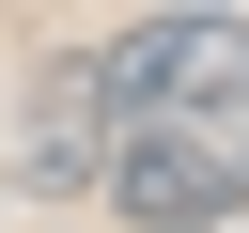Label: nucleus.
<instances>
[{"instance_id": "obj_1", "label": "nucleus", "mask_w": 249, "mask_h": 233, "mask_svg": "<svg viewBox=\"0 0 249 233\" xmlns=\"http://www.w3.org/2000/svg\"><path fill=\"white\" fill-rule=\"evenodd\" d=\"M124 124H187L249 171V0H171L156 31H124Z\"/></svg>"}, {"instance_id": "obj_2", "label": "nucleus", "mask_w": 249, "mask_h": 233, "mask_svg": "<svg viewBox=\"0 0 249 233\" xmlns=\"http://www.w3.org/2000/svg\"><path fill=\"white\" fill-rule=\"evenodd\" d=\"M109 155H124V31L47 62V93H31V171L47 186H109Z\"/></svg>"}, {"instance_id": "obj_3", "label": "nucleus", "mask_w": 249, "mask_h": 233, "mask_svg": "<svg viewBox=\"0 0 249 233\" xmlns=\"http://www.w3.org/2000/svg\"><path fill=\"white\" fill-rule=\"evenodd\" d=\"M109 202H124V233H187V217L249 202V171H233L218 140H187V124H124V155H109Z\"/></svg>"}, {"instance_id": "obj_4", "label": "nucleus", "mask_w": 249, "mask_h": 233, "mask_svg": "<svg viewBox=\"0 0 249 233\" xmlns=\"http://www.w3.org/2000/svg\"><path fill=\"white\" fill-rule=\"evenodd\" d=\"M187 233H249V202H218V217H187Z\"/></svg>"}]
</instances>
